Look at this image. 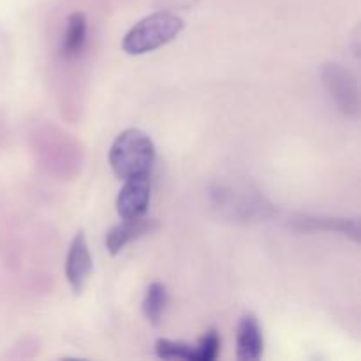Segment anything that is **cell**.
Segmentation results:
<instances>
[{
	"instance_id": "obj_1",
	"label": "cell",
	"mask_w": 361,
	"mask_h": 361,
	"mask_svg": "<svg viewBox=\"0 0 361 361\" xmlns=\"http://www.w3.org/2000/svg\"><path fill=\"white\" fill-rule=\"evenodd\" d=\"M157 154L155 145L147 133L140 129H127L116 136L109 148V164L118 178L150 175Z\"/></svg>"
},
{
	"instance_id": "obj_2",
	"label": "cell",
	"mask_w": 361,
	"mask_h": 361,
	"mask_svg": "<svg viewBox=\"0 0 361 361\" xmlns=\"http://www.w3.org/2000/svg\"><path fill=\"white\" fill-rule=\"evenodd\" d=\"M185 23L182 18L168 13V11L150 14L137 21L127 32L122 41V48L127 55H145V53L155 51L157 48L178 37Z\"/></svg>"
},
{
	"instance_id": "obj_3",
	"label": "cell",
	"mask_w": 361,
	"mask_h": 361,
	"mask_svg": "<svg viewBox=\"0 0 361 361\" xmlns=\"http://www.w3.org/2000/svg\"><path fill=\"white\" fill-rule=\"evenodd\" d=\"M323 81L328 94L335 101L342 113L345 115H358L360 111V92L355 76L341 63H328L323 69Z\"/></svg>"
},
{
	"instance_id": "obj_4",
	"label": "cell",
	"mask_w": 361,
	"mask_h": 361,
	"mask_svg": "<svg viewBox=\"0 0 361 361\" xmlns=\"http://www.w3.org/2000/svg\"><path fill=\"white\" fill-rule=\"evenodd\" d=\"M152 183L150 175L133 176L126 180V185L120 189L116 196V212L122 221L145 217L150 204Z\"/></svg>"
},
{
	"instance_id": "obj_5",
	"label": "cell",
	"mask_w": 361,
	"mask_h": 361,
	"mask_svg": "<svg viewBox=\"0 0 361 361\" xmlns=\"http://www.w3.org/2000/svg\"><path fill=\"white\" fill-rule=\"evenodd\" d=\"M92 268H94V263H92L87 236L83 231H80L74 236L66 259V279L76 295L83 291L87 286Z\"/></svg>"
},
{
	"instance_id": "obj_6",
	"label": "cell",
	"mask_w": 361,
	"mask_h": 361,
	"mask_svg": "<svg viewBox=\"0 0 361 361\" xmlns=\"http://www.w3.org/2000/svg\"><path fill=\"white\" fill-rule=\"evenodd\" d=\"M264 338L259 321L252 314H245L236 331V358L240 361H256L263 356Z\"/></svg>"
},
{
	"instance_id": "obj_7",
	"label": "cell",
	"mask_w": 361,
	"mask_h": 361,
	"mask_svg": "<svg viewBox=\"0 0 361 361\" xmlns=\"http://www.w3.org/2000/svg\"><path fill=\"white\" fill-rule=\"evenodd\" d=\"M155 221L147 217L133 219V221H122L120 224L113 226L106 235V249L109 254L116 256L126 245H129L134 240L148 235L155 229Z\"/></svg>"
},
{
	"instance_id": "obj_8",
	"label": "cell",
	"mask_w": 361,
	"mask_h": 361,
	"mask_svg": "<svg viewBox=\"0 0 361 361\" xmlns=\"http://www.w3.org/2000/svg\"><path fill=\"white\" fill-rule=\"evenodd\" d=\"M87 42V16L83 13L71 14L62 39V55L74 59L80 55Z\"/></svg>"
},
{
	"instance_id": "obj_9",
	"label": "cell",
	"mask_w": 361,
	"mask_h": 361,
	"mask_svg": "<svg viewBox=\"0 0 361 361\" xmlns=\"http://www.w3.org/2000/svg\"><path fill=\"white\" fill-rule=\"evenodd\" d=\"M166 305H168V289L161 282H154L148 286L143 300V314L148 319V323L157 326L164 316Z\"/></svg>"
},
{
	"instance_id": "obj_10",
	"label": "cell",
	"mask_w": 361,
	"mask_h": 361,
	"mask_svg": "<svg viewBox=\"0 0 361 361\" xmlns=\"http://www.w3.org/2000/svg\"><path fill=\"white\" fill-rule=\"evenodd\" d=\"M155 353L162 360H187L194 361V345L187 342L169 341V338H159L155 344Z\"/></svg>"
},
{
	"instance_id": "obj_11",
	"label": "cell",
	"mask_w": 361,
	"mask_h": 361,
	"mask_svg": "<svg viewBox=\"0 0 361 361\" xmlns=\"http://www.w3.org/2000/svg\"><path fill=\"white\" fill-rule=\"evenodd\" d=\"M302 228H314V229H334V231H342L351 235L353 238L358 240V224L355 221H338V219H312L303 217L298 221Z\"/></svg>"
},
{
	"instance_id": "obj_12",
	"label": "cell",
	"mask_w": 361,
	"mask_h": 361,
	"mask_svg": "<svg viewBox=\"0 0 361 361\" xmlns=\"http://www.w3.org/2000/svg\"><path fill=\"white\" fill-rule=\"evenodd\" d=\"M221 351V337L217 330H208L194 345V361H214Z\"/></svg>"
}]
</instances>
